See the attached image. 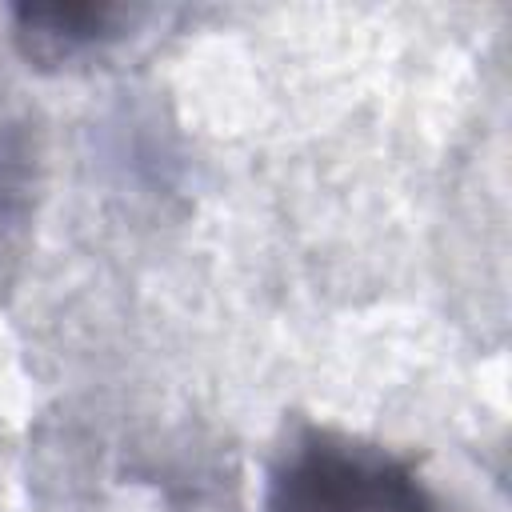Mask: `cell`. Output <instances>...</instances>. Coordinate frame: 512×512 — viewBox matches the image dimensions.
I'll list each match as a JSON object with an SVG mask.
<instances>
[{"label":"cell","instance_id":"1","mask_svg":"<svg viewBox=\"0 0 512 512\" xmlns=\"http://www.w3.org/2000/svg\"><path fill=\"white\" fill-rule=\"evenodd\" d=\"M264 512H440V500L388 448L304 432L276 460Z\"/></svg>","mask_w":512,"mask_h":512},{"label":"cell","instance_id":"2","mask_svg":"<svg viewBox=\"0 0 512 512\" xmlns=\"http://www.w3.org/2000/svg\"><path fill=\"white\" fill-rule=\"evenodd\" d=\"M132 16L112 4H52V8H16L20 40H28L32 56H68L112 40L124 32Z\"/></svg>","mask_w":512,"mask_h":512}]
</instances>
